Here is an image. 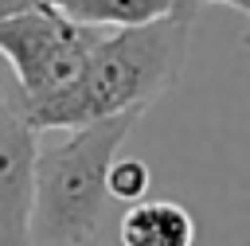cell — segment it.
<instances>
[{
    "label": "cell",
    "instance_id": "6da1fadb",
    "mask_svg": "<svg viewBox=\"0 0 250 246\" xmlns=\"http://www.w3.org/2000/svg\"><path fill=\"white\" fill-rule=\"evenodd\" d=\"M188 20H156L145 27H125L105 35L82 74L55 98L23 102V113L35 133L82 129L94 121L145 113L164 90H172L188 62Z\"/></svg>",
    "mask_w": 250,
    "mask_h": 246
},
{
    "label": "cell",
    "instance_id": "7a4b0ae2",
    "mask_svg": "<svg viewBox=\"0 0 250 246\" xmlns=\"http://www.w3.org/2000/svg\"><path fill=\"white\" fill-rule=\"evenodd\" d=\"M141 113L62 129L39 141L31 246H86L98 238L109 207V168Z\"/></svg>",
    "mask_w": 250,
    "mask_h": 246
},
{
    "label": "cell",
    "instance_id": "3957f363",
    "mask_svg": "<svg viewBox=\"0 0 250 246\" xmlns=\"http://www.w3.org/2000/svg\"><path fill=\"white\" fill-rule=\"evenodd\" d=\"M102 39V31L70 23L55 8L35 4L31 12L0 23V59L8 62L23 102H43L62 94L82 74Z\"/></svg>",
    "mask_w": 250,
    "mask_h": 246
},
{
    "label": "cell",
    "instance_id": "277c9868",
    "mask_svg": "<svg viewBox=\"0 0 250 246\" xmlns=\"http://www.w3.org/2000/svg\"><path fill=\"white\" fill-rule=\"evenodd\" d=\"M35 152L39 133L23 113V94L0 98V246H31V203H35Z\"/></svg>",
    "mask_w": 250,
    "mask_h": 246
},
{
    "label": "cell",
    "instance_id": "5b68a950",
    "mask_svg": "<svg viewBox=\"0 0 250 246\" xmlns=\"http://www.w3.org/2000/svg\"><path fill=\"white\" fill-rule=\"evenodd\" d=\"M47 8H55L59 16H66L70 23H82V27H145V23H156V20H188L195 16V4L191 0H39Z\"/></svg>",
    "mask_w": 250,
    "mask_h": 246
},
{
    "label": "cell",
    "instance_id": "8992f818",
    "mask_svg": "<svg viewBox=\"0 0 250 246\" xmlns=\"http://www.w3.org/2000/svg\"><path fill=\"white\" fill-rule=\"evenodd\" d=\"M117 238L121 246H191L195 219L172 199H145L125 207Z\"/></svg>",
    "mask_w": 250,
    "mask_h": 246
},
{
    "label": "cell",
    "instance_id": "52a82bcc",
    "mask_svg": "<svg viewBox=\"0 0 250 246\" xmlns=\"http://www.w3.org/2000/svg\"><path fill=\"white\" fill-rule=\"evenodd\" d=\"M148 184H152V172H148V164L137 160V156H117L113 168H109V180H105L109 199H113V203H129V207H133V203H145Z\"/></svg>",
    "mask_w": 250,
    "mask_h": 246
},
{
    "label": "cell",
    "instance_id": "ba28073f",
    "mask_svg": "<svg viewBox=\"0 0 250 246\" xmlns=\"http://www.w3.org/2000/svg\"><path fill=\"white\" fill-rule=\"evenodd\" d=\"M39 0H0V23L4 20H12V16H23V12H31Z\"/></svg>",
    "mask_w": 250,
    "mask_h": 246
},
{
    "label": "cell",
    "instance_id": "9c48e42d",
    "mask_svg": "<svg viewBox=\"0 0 250 246\" xmlns=\"http://www.w3.org/2000/svg\"><path fill=\"white\" fill-rule=\"evenodd\" d=\"M199 4H227V8H238V12L250 20V0H199Z\"/></svg>",
    "mask_w": 250,
    "mask_h": 246
},
{
    "label": "cell",
    "instance_id": "30bf717a",
    "mask_svg": "<svg viewBox=\"0 0 250 246\" xmlns=\"http://www.w3.org/2000/svg\"><path fill=\"white\" fill-rule=\"evenodd\" d=\"M8 90H12V70H8V62L0 59V98H4Z\"/></svg>",
    "mask_w": 250,
    "mask_h": 246
},
{
    "label": "cell",
    "instance_id": "8fae6325",
    "mask_svg": "<svg viewBox=\"0 0 250 246\" xmlns=\"http://www.w3.org/2000/svg\"><path fill=\"white\" fill-rule=\"evenodd\" d=\"M191 4H199V0H191Z\"/></svg>",
    "mask_w": 250,
    "mask_h": 246
}]
</instances>
